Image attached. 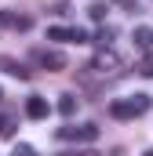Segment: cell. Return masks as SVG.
Listing matches in <instances>:
<instances>
[{"label": "cell", "instance_id": "e0dca14e", "mask_svg": "<svg viewBox=\"0 0 153 156\" xmlns=\"http://www.w3.org/2000/svg\"><path fill=\"white\" fill-rule=\"evenodd\" d=\"M73 156H102V153H95V149H80V153H73Z\"/></svg>", "mask_w": 153, "mask_h": 156}, {"label": "cell", "instance_id": "6da1fadb", "mask_svg": "<svg viewBox=\"0 0 153 156\" xmlns=\"http://www.w3.org/2000/svg\"><path fill=\"white\" fill-rule=\"evenodd\" d=\"M150 94H131V98H117V102H110V116L113 120H135L142 116V113H150Z\"/></svg>", "mask_w": 153, "mask_h": 156}, {"label": "cell", "instance_id": "ba28073f", "mask_svg": "<svg viewBox=\"0 0 153 156\" xmlns=\"http://www.w3.org/2000/svg\"><path fill=\"white\" fill-rule=\"evenodd\" d=\"M113 37H117L113 26H102V29L95 33V44H99V47H110V44H113Z\"/></svg>", "mask_w": 153, "mask_h": 156}, {"label": "cell", "instance_id": "9a60e30c", "mask_svg": "<svg viewBox=\"0 0 153 156\" xmlns=\"http://www.w3.org/2000/svg\"><path fill=\"white\" fill-rule=\"evenodd\" d=\"M11 156H37V149H33V145H15Z\"/></svg>", "mask_w": 153, "mask_h": 156}, {"label": "cell", "instance_id": "7c38bea8", "mask_svg": "<svg viewBox=\"0 0 153 156\" xmlns=\"http://www.w3.org/2000/svg\"><path fill=\"white\" fill-rule=\"evenodd\" d=\"M18 29V15H11V11H0V29Z\"/></svg>", "mask_w": 153, "mask_h": 156}, {"label": "cell", "instance_id": "30bf717a", "mask_svg": "<svg viewBox=\"0 0 153 156\" xmlns=\"http://www.w3.org/2000/svg\"><path fill=\"white\" fill-rule=\"evenodd\" d=\"M58 113H62V116H73L76 113V98L73 94H62V98H58Z\"/></svg>", "mask_w": 153, "mask_h": 156}, {"label": "cell", "instance_id": "5bb4252c", "mask_svg": "<svg viewBox=\"0 0 153 156\" xmlns=\"http://www.w3.org/2000/svg\"><path fill=\"white\" fill-rule=\"evenodd\" d=\"M11 134H15V123H11V120H4V116H0V138H11Z\"/></svg>", "mask_w": 153, "mask_h": 156}, {"label": "cell", "instance_id": "ffe728a7", "mask_svg": "<svg viewBox=\"0 0 153 156\" xmlns=\"http://www.w3.org/2000/svg\"><path fill=\"white\" fill-rule=\"evenodd\" d=\"M0 98H4V91H0Z\"/></svg>", "mask_w": 153, "mask_h": 156}, {"label": "cell", "instance_id": "ac0fdd59", "mask_svg": "<svg viewBox=\"0 0 153 156\" xmlns=\"http://www.w3.org/2000/svg\"><path fill=\"white\" fill-rule=\"evenodd\" d=\"M120 4H124V7H131V11H135V4H139V0H120Z\"/></svg>", "mask_w": 153, "mask_h": 156}, {"label": "cell", "instance_id": "d6986e66", "mask_svg": "<svg viewBox=\"0 0 153 156\" xmlns=\"http://www.w3.org/2000/svg\"><path fill=\"white\" fill-rule=\"evenodd\" d=\"M142 156H153V149H146V153H142Z\"/></svg>", "mask_w": 153, "mask_h": 156}, {"label": "cell", "instance_id": "4fadbf2b", "mask_svg": "<svg viewBox=\"0 0 153 156\" xmlns=\"http://www.w3.org/2000/svg\"><path fill=\"white\" fill-rule=\"evenodd\" d=\"M88 15H91L95 22H102V18H106V4H91V7H88Z\"/></svg>", "mask_w": 153, "mask_h": 156}, {"label": "cell", "instance_id": "52a82bcc", "mask_svg": "<svg viewBox=\"0 0 153 156\" xmlns=\"http://www.w3.org/2000/svg\"><path fill=\"white\" fill-rule=\"evenodd\" d=\"M131 40H135V47H139V51H150V47H153V29H150V26H135Z\"/></svg>", "mask_w": 153, "mask_h": 156}, {"label": "cell", "instance_id": "7a4b0ae2", "mask_svg": "<svg viewBox=\"0 0 153 156\" xmlns=\"http://www.w3.org/2000/svg\"><path fill=\"white\" fill-rule=\"evenodd\" d=\"M33 62H37L40 69H47V73H62L66 69V55L55 51V47H37L33 51Z\"/></svg>", "mask_w": 153, "mask_h": 156}, {"label": "cell", "instance_id": "277c9868", "mask_svg": "<svg viewBox=\"0 0 153 156\" xmlns=\"http://www.w3.org/2000/svg\"><path fill=\"white\" fill-rule=\"evenodd\" d=\"M58 138H73V142H95L99 127L95 123H80V127H58Z\"/></svg>", "mask_w": 153, "mask_h": 156}, {"label": "cell", "instance_id": "8fae6325", "mask_svg": "<svg viewBox=\"0 0 153 156\" xmlns=\"http://www.w3.org/2000/svg\"><path fill=\"white\" fill-rule=\"evenodd\" d=\"M47 40H73V29H66V26H51V29H47Z\"/></svg>", "mask_w": 153, "mask_h": 156}, {"label": "cell", "instance_id": "5b68a950", "mask_svg": "<svg viewBox=\"0 0 153 156\" xmlns=\"http://www.w3.org/2000/svg\"><path fill=\"white\" fill-rule=\"evenodd\" d=\"M47 113H51L47 98H40V94H29V98H26V116L29 120H44Z\"/></svg>", "mask_w": 153, "mask_h": 156}, {"label": "cell", "instance_id": "2e32d148", "mask_svg": "<svg viewBox=\"0 0 153 156\" xmlns=\"http://www.w3.org/2000/svg\"><path fill=\"white\" fill-rule=\"evenodd\" d=\"M73 44H88V33H84V29H76V26H73Z\"/></svg>", "mask_w": 153, "mask_h": 156}, {"label": "cell", "instance_id": "9c48e42d", "mask_svg": "<svg viewBox=\"0 0 153 156\" xmlns=\"http://www.w3.org/2000/svg\"><path fill=\"white\" fill-rule=\"evenodd\" d=\"M135 69H139L146 80H153V51H146V55L139 58V66H135Z\"/></svg>", "mask_w": 153, "mask_h": 156}, {"label": "cell", "instance_id": "8992f818", "mask_svg": "<svg viewBox=\"0 0 153 156\" xmlns=\"http://www.w3.org/2000/svg\"><path fill=\"white\" fill-rule=\"evenodd\" d=\"M0 69H4L7 76H18V80H29V76H33V73H29L18 58H7V55H0Z\"/></svg>", "mask_w": 153, "mask_h": 156}, {"label": "cell", "instance_id": "3957f363", "mask_svg": "<svg viewBox=\"0 0 153 156\" xmlns=\"http://www.w3.org/2000/svg\"><path fill=\"white\" fill-rule=\"evenodd\" d=\"M88 69H95V73H117V69H120V55H117V51H110V47H102Z\"/></svg>", "mask_w": 153, "mask_h": 156}]
</instances>
